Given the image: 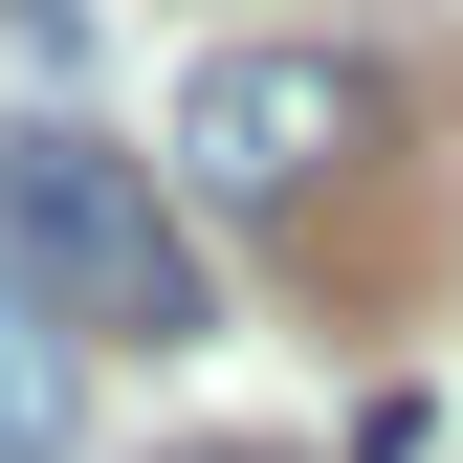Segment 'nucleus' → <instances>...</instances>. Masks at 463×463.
I'll list each match as a JSON object with an SVG mask.
<instances>
[{
	"instance_id": "5",
	"label": "nucleus",
	"mask_w": 463,
	"mask_h": 463,
	"mask_svg": "<svg viewBox=\"0 0 463 463\" xmlns=\"http://www.w3.org/2000/svg\"><path fill=\"white\" fill-rule=\"evenodd\" d=\"M199 463H243V441H199Z\"/></svg>"
},
{
	"instance_id": "3",
	"label": "nucleus",
	"mask_w": 463,
	"mask_h": 463,
	"mask_svg": "<svg viewBox=\"0 0 463 463\" xmlns=\"http://www.w3.org/2000/svg\"><path fill=\"white\" fill-rule=\"evenodd\" d=\"M89 397H67V309L23 287V243H0V463H67Z\"/></svg>"
},
{
	"instance_id": "1",
	"label": "nucleus",
	"mask_w": 463,
	"mask_h": 463,
	"mask_svg": "<svg viewBox=\"0 0 463 463\" xmlns=\"http://www.w3.org/2000/svg\"><path fill=\"white\" fill-rule=\"evenodd\" d=\"M0 243H23V287H44L67 331H133V354H177V331H199L177 199H155L89 110H23V133H0Z\"/></svg>"
},
{
	"instance_id": "4",
	"label": "nucleus",
	"mask_w": 463,
	"mask_h": 463,
	"mask_svg": "<svg viewBox=\"0 0 463 463\" xmlns=\"http://www.w3.org/2000/svg\"><path fill=\"white\" fill-rule=\"evenodd\" d=\"M0 23H23V44H67V23H89V0H0Z\"/></svg>"
},
{
	"instance_id": "2",
	"label": "nucleus",
	"mask_w": 463,
	"mask_h": 463,
	"mask_svg": "<svg viewBox=\"0 0 463 463\" xmlns=\"http://www.w3.org/2000/svg\"><path fill=\"white\" fill-rule=\"evenodd\" d=\"M375 155V67L354 44H199L177 67V199L199 221H309Z\"/></svg>"
}]
</instances>
